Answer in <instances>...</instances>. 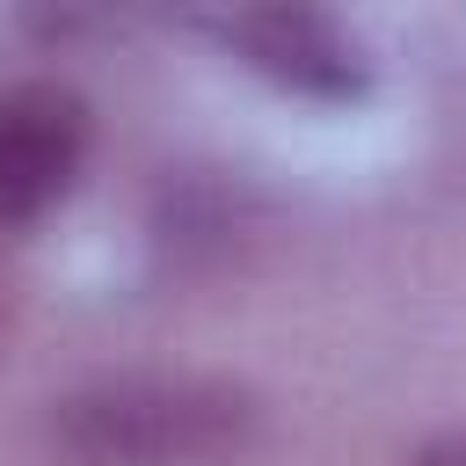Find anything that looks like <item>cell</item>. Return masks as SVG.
I'll use <instances>...</instances> for the list:
<instances>
[{
  "instance_id": "7a4b0ae2",
  "label": "cell",
  "mask_w": 466,
  "mask_h": 466,
  "mask_svg": "<svg viewBox=\"0 0 466 466\" xmlns=\"http://www.w3.org/2000/svg\"><path fill=\"white\" fill-rule=\"evenodd\" d=\"M87 160V109L58 80H22L0 95V226L44 218Z\"/></svg>"
},
{
  "instance_id": "5b68a950",
  "label": "cell",
  "mask_w": 466,
  "mask_h": 466,
  "mask_svg": "<svg viewBox=\"0 0 466 466\" xmlns=\"http://www.w3.org/2000/svg\"><path fill=\"white\" fill-rule=\"evenodd\" d=\"M0 328H7V291H0Z\"/></svg>"
},
{
  "instance_id": "3957f363",
  "label": "cell",
  "mask_w": 466,
  "mask_h": 466,
  "mask_svg": "<svg viewBox=\"0 0 466 466\" xmlns=\"http://www.w3.org/2000/svg\"><path fill=\"white\" fill-rule=\"evenodd\" d=\"M240 66H255L262 80H277L284 95L306 102H350L364 95V51L350 29H335L313 7H240V15H211L204 22Z\"/></svg>"
},
{
  "instance_id": "277c9868",
  "label": "cell",
  "mask_w": 466,
  "mask_h": 466,
  "mask_svg": "<svg viewBox=\"0 0 466 466\" xmlns=\"http://www.w3.org/2000/svg\"><path fill=\"white\" fill-rule=\"evenodd\" d=\"M408 466H466V430H451V437H430Z\"/></svg>"
},
{
  "instance_id": "6da1fadb",
  "label": "cell",
  "mask_w": 466,
  "mask_h": 466,
  "mask_svg": "<svg viewBox=\"0 0 466 466\" xmlns=\"http://www.w3.org/2000/svg\"><path fill=\"white\" fill-rule=\"evenodd\" d=\"M262 430V408L233 379L124 371L51 400L44 437L66 466H233Z\"/></svg>"
}]
</instances>
